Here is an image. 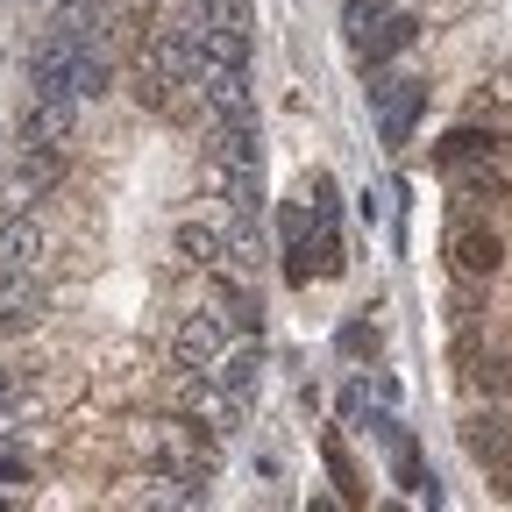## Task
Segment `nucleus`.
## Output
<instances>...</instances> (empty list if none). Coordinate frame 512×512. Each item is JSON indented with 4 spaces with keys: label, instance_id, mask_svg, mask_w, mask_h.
Segmentation results:
<instances>
[{
    "label": "nucleus",
    "instance_id": "nucleus-1",
    "mask_svg": "<svg viewBox=\"0 0 512 512\" xmlns=\"http://www.w3.org/2000/svg\"><path fill=\"white\" fill-rule=\"evenodd\" d=\"M377 72H384V64H377ZM370 100H377V136H384V150H406V136H413V114H420L427 86H420L413 72H384V79L370 86Z\"/></svg>",
    "mask_w": 512,
    "mask_h": 512
},
{
    "label": "nucleus",
    "instance_id": "nucleus-2",
    "mask_svg": "<svg viewBox=\"0 0 512 512\" xmlns=\"http://www.w3.org/2000/svg\"><path fill=\"white\" fill-rule=\"evenodd\" d=\"M200 86L221 128H256V100H249V64H200Z\"/></svg>",
    "mask_w": 512,
    "mask_h": 512
},
{
    "label": "nucleus",
    "instance_id": "nucleus-3",
    "mask_svg": "<svg viewBox=\"0 0 512 512\" xmlns=\"http://www.w3.org/2000/svg\"><path fill=\"white\" fill-rule=\"evenodd\" d=\"M221 342H228V320L221 313H185L178 328H171V356H178V370H214L221 363Z\"/></svg>",
    "mask_w": 512,
    "mask_h": 512
},
{
    "label": "nucleus",
    "instance_id": "nucleus-4",
    "mask_svg": "<svg viewBox=\"0 0 512 512\" xmlns=\"http://www.w3.org/2000/svg\"><path fill=\"white\" fill-rule=\"evenodd\" d=\"M448 264H456V278H498V264H505V242H498L491 228L463 221L456 235H448Z\"/></svg>",
    "mask_w": 512,
    "mask_h": 512
},
{
    "label": "nucleus",
    "instance_id": "nucleus-5",
    "mask_svg": "<svg viewBox=\"0 0 512 512\" xmlns=\"http://www.w3.org/2000/svg\"><path fill=\"white\" fill-rule=\"evenodd\" d=\"M57 178H64V150H43V143H36V157H29V164L8 178V207L22 214L29 200H43V192H50Z\"/></svg>",
    "mask_w": 512,
    "mask_h": 512
},
{
    "label": "nucleus",
    "instance_id": "nucleus-6",
    "mask_svg": "<svg viewBox=\"0 0 512 512\" xmlns=\"http://www.w3.org/2000/svg\"><path fill=\"white\" fill-rule=\"evenodd\" d=\"M413 36H420V22L413 15H384L363 43H356V57H363V72H377V64H392L399 50H413Z\"/></svg>",
    "mask_w": 512,
    "mask_h": 512
},
{
    "label": "nucleus",
    "instance_id": "nucleus-7",
    "mask_svg": "<svg viewBox=\"0 0 512 512\" xmlns=\"http://www.w3.org/2000/svg\"><path fill=\"white\" fill-rule=\"evenodd\" d=\"M72 114H79V100L64 93V100H36V121H29V150L43 143V150H64L72 143Z\"/></svg>",
    "mask_w": 512,
    "mask_h": 512
},
{
    "label": "nucleus",
    "instance_id": "nucleus-8",
    "mask_svg": "<svg viewBox=\"0 0 512 512\" xmlns=\"http://www.w3.org/2000/svg\"><path fill=\"white\" fill-rule=\"evenodd\" d=\"M456 192H463V200H505V192H512V171H505L498 150H491V157H477V164H456Z\"/></svg>",
    "mask_w": 512,
    "mask_h": 512
},
{
    "label": "nucleus",
    "instance_id": "nucleus-9",
    "mask_svg": "<svg viewBox=\"0 0 512 512\" xmlns=\"http://www.w3.org/2000/svg\"><path fill=\"white\" fill-rule=\"evenodd\" d=\"M463 448L477 463H498L505 448H512V420L505 413H477V420H463Z\"/></svg>",
    "mask_w": 512,
    "mask_h": 512
},
{
    "label": "nucleus",
    "instance_id": "nucleus-10",
    "mask_svg": "<svg viewBox=\"0 0 512 512\" xmlns=\"http://www.w3.org/2000/svg\"><path fill=\"white\" fill-rule=\"evenodd\" d=\"M36 306H43V292L22 271H8V285H0V335H22L29 320H36Z\"/></svg>",
    "mask_w": 512,
    "mask_h": 512
},
{
    "label": "nucleus",
    "instance_id": "nucleus-11",
    "mask_svg": "<svg viewBox=\"0 0 512 512\" xmlns=\"http://www.w3.org/2000/svg\"><path fill=\"white\" fill-rule=\"evenodd\" d=\"M36 249H43V235H36V221H8V228H0V278H8V271H29L36 264Z\"/></svg>",
    "mask_w": 512,
    "mask_h": 512
},
{
    "label": "nucleus",
    "instance_id": "nucleus-12",
    "mask_svg": "<svg viewBox=\"0 0 512 512\" xmlns=\"http://www.w3.org/2000/svg\"><path fill=\"white\" fill-rule=\"evenodd\" d=\"M171 86H178V79H171V72H157V64L136 50V72H128V93H136L150 114H164V107H171Z\"/></svg>",
    "mask_w": 512,
    "mask_h": 512
},
{
    "label": "nucleus",
    "instance_id": "nucleus-13",
    "mask_svg": "<svg viewBox=\"0 0 512 512\" xmlns=\"http://www.w3.org/2000/svg\"><path fill=\"white\" fill-rule=\"evenodd\" d=\"M498 150V136H484V128H456V136H441V171H456V164H477V157H491Z\"/></svg>",
    "mask_w": 512,
    "mask_h": 512
},
{
    "label": "nucleus",
    "instance_id": "nucleus-14",
    "mask_svg": "<svg viewBox=\"0 0 512 512\" xmlns=\"http://www.w3.org/2000/svg\"><path fill=\"white\" fill-rule=\"evenodd\" d=\"M178 256H185V264H200V271H214V264H221V235L200 228V221H185V228H178Z\"/></svg>",
    "mask_w": 512,
    "mask_h": 512
},
{
    "label": "nucleus",
    "instance_id": "nucleus-15",
    "mask_svg": "<svg viewBox=\"0 0 512 512\" xmlns=\"http://www.w3.org/2000/svg\"><path fill=\"white\" fill-rule=\"evenodd\" d=\"M256 377H264V356L256 349H242V356H228V370H221V384H228V399L242 406L249 392H256Z\"/></svg>",
    "mask_w": 512,
    "mask_h": 512
},
{
    "label": "nucleus",
    "instance_id": "nucleus-16",
    "mask_svg": "<svg viewBox=\"0 0 512 512\" xmlns=\"http://www.w3.org/2000/svg\"><path fill=\"white\" fill-rule=\"evenodd\" d=\"M384 15H392V0H342V22H349V43H363Z\"/></svg>",
    "mask_w": 512,
    "mask_h": 512
},
{
    "label": "nucleus",
    "instance_id": "nucleus-17",
    "mask_svg": "<svg viewBox=\"0 0 512 512\" xmlns=\"http://www.w3.org/2000/svg\"><path fill=\"white\" fill-rule=\"evenodd\" d=\"M470 377L484 384V392H512V370H505L498 356H470Z\"/></svg>",
    "mask_w": 512,
    "mask_h": 512
},
{
    "label": "nucleus",
    "instance_id": "nucleus-18",
    "mask_svg": "<svg viewBox=\"0 0 512 512\" xmlns=\"http://www.w3.org/2000/svg\"><path fill=\"white\" fill-rule=\"evenodd\" d=\"M320 456H328V477H335V484H342V491L356 498V470H349V456H342V441H335V434L320 441Z\"/></svg>",
    "mask_w": 512,
    "mask_h": 512
},
{
    "label": "nucleus",
    "instance_id": "nucleus-19",
    "mask_svg": "<svg viewBox=\"0 0 512 512\" xmlns=\"http://www.w3.org/2000/svg\"><path fill=\"white\" fill-rule=\"evenodd\" d=\"M484 477H491V484H498V491L512 498V448H505V456H498V463H484Z\"/></svg>",
    "mask_w": 512,
    "mask_h": 512
},
{
    "label": "nucleus",
    "instance_id": "nucleus-20",
    "mask_svg": "<svg viewBox=\"0 0 512 512\" xmlns=\"http://www.w3.org/2000/svg\"><path fill=\"white\" fill-rule=\"evenodd\" d=\"M342 349H349V356H370V349H377V335H370V328H349V335H342Z\"/></svg>",
    "mask_w": 512,
    "mask_h": 512
},
{
    "label": "nucleus",
    "instance_id": "nucleus-21",
    "mask_svg": "<svg viewBox=\"0 0 512 512\" xmlns=\"http://www.w3.org/2000/svg\"><path fill=\"white\" fill-rule=\"evenodd\" d=\"M0 484H29V463L22 456H0Z\"/></svg>",
    "mask_w": 512,
    "mask_h": 512
},
{
    "label": "nucleus",
    "instance_id": "nucleus-22",
    "mask_svg": "<svg viewBox=\"0 0 512 512\" xmlns=\"http://www.w3.org/2000/svg\"><path fill=\"white\" fill-rule=\"evenodd\" d=\"M8 392H15V377H8V363H0V399H8Z\"/></svg>",
    "mask_w": 512,
    "mask_h": 512
}]
</instances>
